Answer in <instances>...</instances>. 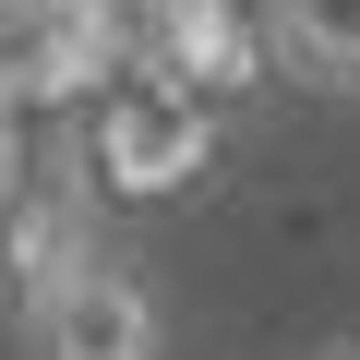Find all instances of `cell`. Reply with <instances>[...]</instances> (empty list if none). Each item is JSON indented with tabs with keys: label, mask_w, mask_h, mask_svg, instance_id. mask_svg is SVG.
I'll list each match as a JSON object with an SVG mask.
<instances>
[{
	"label": "cell",
	"mask_w": 360,
	"mask_h": 360,
	"mask_svg": "<svg viewBox=\"0 0 360 360\" xmlns=\"http://www.w3.org/2000/svg\"><path fill=\"white\" fill-rule=\"evenodd\" d=\"M13 360H168V288L96 240L13 300Z\"/></svg>",
	"instance_id": "6da1fadb"
},
{
	"label": "cell",
	"mask_w": 360,
	"mask_h": 360,
	"mask_svg": "<svg viewBox=\"0 0 360 360\" xmlns=\"http://www.w3.org/2000/svg\"><path fill=\"white\" fill-rule=\"evenodd\" d=\"M108 72V0H0V96H60Z\"/></svg>",
	"instance_id": "7a4b0ae2"
},
{
	"label": "cell",
	"mask_w": 360,
	"mask_h": 360,
	"mask_svg": "<svg viewBox=\"0 0 360 360\" xmlns=\"http://www.w3.org/2000/svg\"><path fill=\"white\" fill-rule=\"evenodd\" d=\"M72 252H96V217L72 180H13L0 193V312H13L25 288H49Z\"/></svg>",
	"instance_id": "3957f363"
},
{
	"label": "cell",
	"mask_w": 360,
	"mask_h": 360,
	"mask_svg": "<svg viewBox=\"0 0 360 360\" xmlns=\"http://www.w3.org/2000/svg\"><path fill=\"white\" fill-rule=\"evenodd\" d=\"M264 37H276L288 84L360 108V0H264Z\"/></svg>",
	"instance_id": "277c9868"
},
{
	"label": "cell",
	"mask_w": 360,
	"mask_h": 360,
	"mask_svg": "<svg viewBox=\"0 0 360 360\" xmlns=\"http://www.w3.org/2000/svg\"><path fill=\"white\" fill-rule=\"evenodd\" d=\"M108 168L132 180V193H156V180L205 168V120H193V108H120V120H108Z\"/></svg>",
	"instance_id": "5b68a950"
},
{
	"label": "cell",
	"mask_w": 360,
	"mask_h": 360,
	"mask_svg": "<svg viewBox=\"0 0 360 360\" xmlns=\"http://www.w3.org/2000/svg\"><path fill=\"white\" fill-rule=\"evenodd\" d=\"M312 360H360V336H336V348H312Z\"/></svg>",
	"instance_id": "8992f818"
}]
</instances>
